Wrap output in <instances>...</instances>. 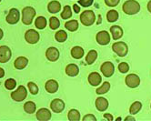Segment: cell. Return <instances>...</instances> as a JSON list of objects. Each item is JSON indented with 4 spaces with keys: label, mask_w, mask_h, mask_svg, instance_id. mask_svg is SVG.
Masks as SVG:
<instances>
[{
    "label": "cell",
    "mask_w": 151,
    "mask_h": 121,
    "mask_svg": "<svg viewBox=\"0 0 151 121\" xmlns=\"http://www.w3.org/2000/svg\"><path fill=\"white\" fill-rule=\"evenodd\" d=\"M124 13L127 15H136L140 11V5L136 0H127L122 6Z\"/></svg>",
    "instance_id": "6da1fadb"
},
{
    "label": "cell",
    "mask_w": 151,
    "mask_h": 121,
    "mask_svg": "<svg viewBox=\"0 0 151 121\" xmlns=\"http://www.w3.org/2000/svg\"><path fill=\"white\" fill-rule=\"evenodd\" d=\"M96 15L92 10H86L80 15L81 23L86 27H90L95 23Z\"/></svg>",
    "instance_id": "7a4b0ae2"
},
{
    "label": "cell",
    "mask_w": 151,
    "mask_h": 121,
    "mask_svg": "<svg viewBox=\"0 0 151 121\" xmlns=\"http://www.w3.org/2000/svg\"><path fill=\"white\" fill-rule=\"evenodd\" d=\"M36 16V10L31 7L27 6L22 10V22L25 25H30Z\"/></svg>",
    "instance_id": "3957f363"
},
{
    "label": "cell",
    "mask_w": 151,
    "mask_h": 121,
    "mask_svg": "<svg viewBox=\"0 0 151 121\" xmlns=\"http://www.w3.org/2000/svg\"><path fill=\"white\" fill-rule=\"evenodd\" d=\"M112 50L117 55L118 57L123 58L127 56V54L128 53V47L125 42L119 41L116 42L112 45Z\"/></svg>",
    "instance_id": "277c9868"
},
{
    "label": "cell",
    "mask_w": 151,
    "mask_h": 121,
    "mask_svg": "<svg viewBox=\"0 0 151 121\" xmlns=\"http://www.w3.org/2000/svg\"><path fill=\"white\" fill-rule=\"evenodd\" d=\"M27 91L24 86H19L17 90H15L11 93L12 99L15 101H17V102L23 101L27 97Z\"/></svg>",
    "instance_id": "5b68a950"
},
{
    "label": "cell",
    "mask_w": 151,
    "mask_h": 121,
    "mask_svg": "<svg viewBox=\"0 0 151 121\" xmlns=\"http://www.w3.org/2000/svg\"><path fill=\"white\" fill-rule=\"evenodd\" d=\"M100 70L106 78H110V76H113V74L115 72V66L112 62L106 61L101 65Z\"/></svg>",
    "instance_id": "8992f818"
},
{
    "label": "cell",
    "mask_w": 151,
    "mask_h": 121,
    "mask_svg": "<svg viewBox=\"0 0 151 121\" xmlns=\"http://www.w3.org/2000/svg\"><path fill=\"white\" fill-rule=\"evenodd\" d=\"M126 85L130 89H136L140 85V78L136 74H129L126 76Z\"/></svg>",
    "instance_id": "52a82bcc"
},
{
    "label": "cell",
    "mask_w": 151,
    "mask_h": 121,
    "mask_svg": "<svg viewBox=\"0 0 151 121\" xmlns=\"http://www.w3.org/2000/svg\"><path fill=\"white\" fill-rule=\"evenodd\" d=\"M40 36L39 33L36 31L35 29H29L26 32L25 34V39L29 44H36L39 41Z\"/></svg>",
    "instance_id": "ba28073f"
},
{
    "label": "cell",
    "mask_w": 151,
    "mask_h": 121,
    "mask_svg": "<svg viewBox=\"0 0 151 121\" xmlns=\"http://www.w3.org/2000/svg\"><path fill=\"white\" fill-rule=\"evenodd\" d=\"M19 17H20V13L19 11L17 8H12L10 9L9 13L7 14L6 20L8 24L10 25H15L19 21Z\"/></svg>",
    "instance_id": "9c48e42d"
},
{
    "label": "cell",
    "mask_w": 151,
    "mask_h": 121,
    "mask_svg": "<svg viewBox=\"0 0 151 121\" xmlns=\"http://www.w3.org/2000/svg\"><path fill=\"white\" fill-rule=\"evenodd\" d=\"M96 42L101 46H106L110 42V35L105 30L99 31L96 36Z\"/></svg>",
    "instance_id": "30bf717a"
},
{
    "label": "cell",
    "mask_w": 151,
    "mask_h": 121,
    "mask_svg": "<svg viewBox=\"0 0 151 121\" xmlns=\"http://www.w3.org/2000/svg\"><path fill=\"white\" fill-rule=\"evenodd\" d=\"M12 57V52L6 46L0 47V63H6Z\"/></svg>",
    "instance_id": "8fae6325"
},
{
    "label": "cell",
    "mask_w": 151,
    "mask_h": 121,
    "mask_svg": "<svg viewBox=\"0 0 151 121\" xmlns=\"http://www.w3.org/2000/svg\"><path fill=\"white\" fill-rule=\"evenodd\" d=\"M50 108L51 110L55 113H60L64 110L65 108V103L63 100L59 99V98H56L50 103Z\"/></svg>",
    "instance_id": "7c38bea8"
},
{
    "label": "cell",
    "mask_w": 151,
    "mask_h": 121,
    "mask_svg": "<svg viewBox=\"0 0 151 121\" xmlns=\"http://www.w3.org/2000/svg\"><path fill=\"white\" fill-rule=\"evenodd\" d=\"M46 57L49 61L55 62L59 58V51L58 48L51 47V48H47V50L46 51Z\"/></svg>",
    "instance_id": "4fadbf2b"
},
{
    "label": "cell",
    "mask_w": 151,
    "mask_h": 121,
    "mask_svg": "<svg viewBox=\"0 0 151 121\" xmlns=\"http://www.w3.org/2000/svg\"><path fill=\"white\" fill-rule=\"evenodd\" d=\"M96 107L99 111L103 112L109 107V101H107V99H106L105 97H98L96 100Z\"/></svg>",
    "instance_id": "5bb4252c"
},
{
    "label": "cell",
    "mask_w": 151,
    "mask_h": 121,
    "mask_svg": "<svg viewBox=\"0 0 151 121\" xmlns=\"http://www.w3.org/2000/svg\"><path fill=\"white\" fill-rule=\"evenodd\" d=\"M102 81V78L101 76L98 73V72H92L89 74L88 76V82L91 86H99Z\"/></svg>",
    "instance_id": "9a60e30c"
},
{
    "label": "cell",
    "mask_w": 151,
    "mask_h": 121,
    "mask_svg": "<svg viewBox=\"0 0 151 121\" xmlns=\"http://www.w3.org/2000/svg\"><path fill=\"white\" fill-rule=\"evenodd\" d=\"M37 118L42 121H47L51 118V112L47 108H40L37 112Z\"/></svg>",
    "instance_id": "2e32d148"
},
{
    "label": "cell",
    "mask_w": 151,
    "mask_h": 121,
    "mask_svg": "<svg viewBox=\"0 0 151 121\" xmlns=\"http://www.w3.org/2000/svg\"><path fill=\"white\" fill-rule=\"evenodd\" d=\"M45 89L48 93H56L58 90V83L54 80V79H50L48 81H47L46 85H45Z\"/></svg>",
    "instance_id": "e0dca14e"
},
{
    "label": "cell",
    "mask_w": 151,
    "mask_h": 121,
    "mask_svg": "<svg viewBox=\"0 0 151 121\" xmlns=\"http://www.w3.org/2000/svg\"><path fill=\"white\" fill-rule=\"evenodd\" d=\"M28 64V59L25 57H19L17 58L16 60H15V63H14V66L15 68L18 70H21V69H24Z\"/></svg>",
    "instance_id": "ac0fdd59"
},
{
    "label": "cell",
    "mask_w": 151,
    "mask_h": 121,
    "mask_svg": "<svg viewBox=\"0 0 151 121\" xmlns=\"http://www.w3.org/2000/svg\"><path fill=\"white\" fill-rule=\"evenodd\" d=\"M110 33L114 40H118L123 36V29L119 26H113L110 27Z\"/></svg>",
    "instance_id": "d6986e66"
},
{
    "label": "cell",
    "mask_w": 151,
    "mask_h": 121,
    "mask_svg": "<svg viewBox=\"0 0 151 121\" xmlns=\"http://www.w3.org/2000/svg\"><path fill=\"white\" fill-rule=\"evenodd\" d=\"M61 9V5L58 1L57 0H54V1H51L49 2L48 6H47V10L49 13H52V14H57L58 13Z\"/></svg>",
    "instance_id": "ffe728a7"
},
{
    "label": "cell",
    "mask_w": 151,
    "mask_h": 121,
    "mask_svg": "<svg viewBox=\"0 0 151 121\" xmlns=\"http://www.w3.org/2000/svg\"><path fill=\"white\" fill-rule=\"evenodd\" d=\"M79 73V68L76 64H69L66 68V74L69 76H76Z\"/></svg>",
    "instance_id": "44dd1931"
},
{
    "label": "cell",
    "mask_w": 151,
    "mask_h": 121,
    "mask_svg": "<svg viewBox=\"0 0 151 121\" xmlns=\"http://www.w3.org/2000/svg\"><path fill=\"white\" fill-rule=\"evenodd\" d=\"M84 49L81 47H74L71 49V56L75 59H80L84 56Z\"/></svg>",
    "instance_id": "7402d4cb"
},
{
    "label": "cell",
    "mask_w": 151,
    "mask_h": 121,
    "mask_svg": "<svg viewBox=\"0 0 151 121\" xmlns=\"http://www.w3.org/2000/svg\"><path fill=\"white\" fill-rule=\"evenodd\" d=\"M96 58H98V52L96 50H90L86 57V61L88 65H92L96 60Z\"/></svg>",
    "instance_id": "603a6c76"
},
{
    "label": "cell",
    "mask_w": 151,
    "mask_h": 121,
    "mask_svg": "<svg viewBox=\"0 0 151 121\" xmlns=\"http://www.w3.org/2000/svg\"><path fill=\"white\" fill-rule=\"evenodd\" d=\"M65 27L70 32H74L76 30H78V22L77 20L68 21V22H66V24H65Z\"/></svg>",
    "instance_id": "cb8c5ba5"
},
{
    "label": "cell",
    "mask_w": 151,
    "mask_h": 121,
    "mask_svg": "<svg viewBox=\"0 0 151 121\" xmlns=\"http://www.w3.org/2000/svg\"><path fill=\"white\" fill-rule=\"evenodd\" d=\"M118 17H119V15H118V12L116 10H109V12H107L106 14V19L109 22H110V23H113V22H116L117 19H118Z\"/></svg>",
    "instance_id": "d4e9b609"
},
{
    "label": "cell",
    "mask_w": 151,
    "mask_h": 121,
    "mask_svg": "<svg viewBox=\"0 0 151 121\" xmlns=\"http://www.w3.org/2000/svg\"><path fill=\"white\" fill-rule=\"evenodd\" d=\"M47 19L44 17H38L35 21V26L38 29H44L47 27Z\"/></svg>",
    "instance_id": "484cf974"
},
{
    "label": "cell",
    "mask_w": 151,
    "mask_h": 121,
    "mask_svg": "<svg viewBox=\"0 0 151 121\" xmlns=\"http://www.w3.org/2000/svg\"><path fill=\"white\" fill-rule=\"evenodd\" d=\"M141 108H142V104H141V102H139V101H135V102L131 105L130 108H129V113L134 116L135 114L138 113Z\"/></svg>",
    "instance_id": "4316f807"
},
{
    "label": "cell",
    "mask_w": 151,
    "mask_h": 121,
    "mask_svg": "<svg viewBox=\"0 0 151 121\" xmlns=\"http://www.w3.org/2000/svg\"><path fill=\"white\" fill-rule=\"evenodd\" d=\"M68 117L70 121H79L80 120V113L77 109H71L68 112Z\"/></svg>",
    "instance_id": "83f0119b"
},
{
    "label": "cell",
    "mask_w": 151,
    "mask_h": 121,
    "mask_svg": "<svg viewBox=\"0 0 151 121\" xmlns=\"http://www.w3.org/2000/svg\"><path fill=\"white\" fill-rule=\"evenodd\" d=\"M36 104L32 101H27V103H25L24 105V110L27 113V114H33L36 111Z\"/></svg>",
    "instance_id": "f1b7e54d"
},
{
    "label": "cell",
    "mask_w": 151,
    "mask_h": 121,
    "mask_svg": "<svg viewBox=\"0 0 151 121\" xmlns=\"http://www.w3.org/2000/svg\"><path fill=\"white\" fill-rule=\"evenodd\" d=\"M55 38L58 42H60V43H63L65 42L67 39H68V34L66 31L64 30H59L56 33L55 35Z\"/></svg>",
    "instance_id": "f546056e"
},
{
    "label": "cell",
    "mask_w": 151,
    "mask_h": 121,
    "mask_svg": "<svg viewBox=\"0 0 151 121\" xmlns=\"http://www.w3.org/2000/svg\"><path fill=\"white\" fill-rule=\"evenodd\" d=\"M109 89H110V83L109 82H104L103 85L96 90V92L99 95H103V94H106V93L109 92Z\"/></svg>",
    "instance_id": "4dcf8cb0"
},
{
    "label": "cell",
    "mask_w": 151,
    "mask_h": 121,
    "mask_svg": "<svg viewBox=\"0 0 151 121\" xmlns=\"http://www.w3.org/2000/svg\"><path fill=\"white\" fill-rule=\"evenodd\" d=\"M72 17V10L69 6H66L63 8V12L61 13L62 19H68Z\"/></svg>",
    "instance_id": "1f68e13d"
},
{
    "label": "cell",
    "mask_w": 151,
    "mask_h": 121,
    "mask_svg": "<svg viewBox=\"0 0 151 121\" xmlns=\"http://www.w3.org/2000/svg\"><path fill=\"white\" fill-rule=\"evenodd\" d=\"M49 26H50V28L53 30L58 29L60 26V21L56 17H52L49 19Z\"/></svg>",
    "instance_id": "d6a6232c"
},
{
    "label": "cell",
    "mask_w": 151,
    "mask_h": 121,
    "mask_svg": "<svg viewBox=\"0 0 151 121\" xmlns=\"http://www.w3.org/2000/svg\"><path fill=\"white\" fill-rule=\"evenodd\" d=\"M5 86H6V89L8 90H13L17 86V82L13 79H8L5 82Z\"/></svg>",
    "instance_id": "836d02e7"
},
{
    "label": "cell",
    "mask_w": 151,
    "mask_h": 121,
    "mask_svg": "<svg viewBox=\"0 0 151 121\" xmlns=\"http://www.w3.org/2000/svg\"><path fill=\"white\" fill-rule=\"evenodd\" d=\"M27 86H28V89L32 95H37L38 93V90H39L38 86L34 82H28Z\"/></svg>",
    "instance_id": "e575fe53"
},
{
    "label": "cell",
    "mask_w": 151,
    "mask_h": 121,
    "mask_svg": "<svg viewBox=\"0 0 151 121\" xmlns=\"http://www.w3.org/2000/svg\"><path fill=\"white\" fill-rule=\"evenodd\" d=\"M118 70H119V72H121L122 74H125V73L128 72V70H129L128 64L126 63V62L120 63L119 65H118Z\"/></svg>",
    "instance_id": "d590c367"
},
{
    "label": "cell",
    "mask_w": 151,
    "mask_h": 121,
    "mask_svg": "<svg viewBox=\"0 0 151 121\" xmlns=\"http://www.w3.org/2000/svg\"><path fill=\"white\" fill-rule=\"evenodd\" d=\"M104 1L107 6L114 7V6H116L118 4H119L120 0H104Z\"/></svg>",
    "instance_id": "8d00e7d4"
},
{
    "label": "cell",
    "mask_w": 151,
    "mask_h": 121,
    "mask_svg": "<svg viewBox=\"0 0 151 121\" xmlns=\"http://www.w3.org/2000/svg\"><path fill=\"white\" fill-rule=\"evenodd\" d=\"M94 2V0H78V4L81 5L83 7L90 6Z\"/></svg>",
    "instance_id": "74e56055"
},
{
    "label": "cell",
    "mask_w": 151,
    "mask_h": 121,
    "mask_svg": "<svg viewBox=\"0 0 151 121\" xmlns=\"http://www.w3.org/2000/svg\"><path fill=\"white\" fill-rule=\"evenodd\" d=\"M83 120H93V121H96V118L95 116H93L92 114H88V115H86L84 117H83Z\"/></svg>",
    "instance_id": "f35d334b"
},
{
    "label": "cell",
    "mask_w": 151,
    "mask_h": 121,
    "mask_svg": "<svg viewBox=\"0 0 151 121\" xmlns=\"http://www.w3.org/2000/svg\"><path fill=\"white\" fill-rule=\"evenodd\" d=\"M104 118L106 119V120H109V121H113L114 117L111 114L109 113H106V114H104Z\"/></svg>",
    "instance_id": "ab89813d"
},
{
    "label": "cell",
    "mask_w": 151,
    "mask_h": 121,
    "mask_svg": "<svg viewBox=\"0 0 151 121\" xmlns=\"http://www.w3.org/2000/svg\"><path fill=\"white\" fill-rule=\"evenodd\" d=\"M73 9H74V11H75V13L76 14H78L79 12H80V7L78 6V5H74L73 6Z\"/></svg>",
    "instance_id": "60d3db41"
},
{
    "label": "cell",
    "mask_w": 151,
    "mask_h": 121,
    "mask_svg": "<svg viewBox=\"0 0 151 121\" xmlns=\"http://www.w3.org/2000/svg\"><path fill=\"white\" fill-rule=\"evenodd\" d=\"M125 120H126V121H127V120H132V121H135V120H136V118H135L134 117H131V116H127V117L125 118Z\"/></svg>",
    "instance_id": "b9f144b4"
},
{
    "label": "cell",
    "mask_w": 151,
    "mask_h": 121,
    "mask_svg": "<svg viewBox=\"0 0 151 121\" xmlns=\"http://www.w3.org/2000/svg\"><path fill=\"white\" fill-rule=\"evenodd\" d=\"M4 76H5V70H4L3 68H0V79L3 78Z\"/></svg>",
    "instance_id": "7bdbcfd3"
},
{
    "label": "cell",
    "mask_w": 151,
    "mask_h": 121,
    "mask_svg": "<svg viewBox=\"0 0 151 121\" xmlns=\"http://www.w3.org/2000/svg\"><path fill=\"white\" fill-rule=\"evenodd\" d=\"M147 10H148V12L151 13V0L147 3Z\"/></svg>",
    "instance_id": "ee69618b"
},
{
    "label": "cell",
    "mask_w": 151,
    "mask_h": 121,
    "mask_svg": "<svg viewBox=\"0 0 151 121\" xmlns=\"http://www.w3.org/2000/svg\"><path fill=\"white\" fill-rule=\"evenodd\" d=\"M3 36H4V33H3V30L0 28V40L3 38Z\"/></svg>",
    "instance_id": "f6af8a7d"
},
{
    "label": "cell",
    "mask_w": 151,
    "mask_h": 121,
    "mask_svg": "<svg viewBox=\"0 0 151 121\" xmlns=\"http://www.w3.org/2000/svg\"><path fill=\"white\" fill-rule=\"evenodd\" d=\"M99 22H98V25H99V24L101 23V16H100V15L99 16Z\"/></svg>",
    "instance_id": "bcb514c9"
},
{
    "label": "cell",
    "mask_w": 151,
    "mask_h": 121,
    "mask_svg": "<svg viewBox=\"0 0 151 121\" xmlns=\"http://www.w3.org/2000/svg\"><path fill=\"white\" fill-rule=\"evenodd\" d=\"M116 121H118V120H121V117H116Z\"/></svg>",
    "instance_id": "7dc6e473"
},
{
    "label": "cell",
    "mask_w": 151,
    "mask_h": 121,
    "mask_svg": "<svg viewBox=\"0 0 151 121\" xmlns=\"http://www.w3.org/2000/svg\"><path fill=\"white\" fill-rule=\"evenodd\" d=\"M0 2H1V0H0Z\"/></svg>",
    "instance_id": "c3c4849f"
},
{
    "label": "cell",
    "mask_w": 151,
    "mask_h": 121,
    "mask_svg": "<svg viewBox=\"0 0 151 121\" xmlns=\"http://www.w3.org/2000/svg\"><path fill=\"white\" fill-rule=\"evenodd\" d=\"M150 107H151V105H150Z\"/></svg>",
    "instance_id": "681fc988"
}]
</instances>
